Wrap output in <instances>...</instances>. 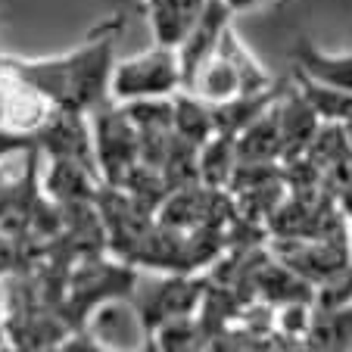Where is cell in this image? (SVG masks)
Masks as SVG:
<instances>
[{"label":"cell","mask_w":352,"mask_h":352,"mask_svg":"<svg viewBox=\"0 0 352 352\" xmlns=\"http://www.w3.org/2000/svg\"><path fill=\"white\" fill-rule=\"evenodd\" d=\"M122 16L103 22L87 41L63 56L50 60H13L3 56L25 81H32L54 107L91 116L109 100V81L116 69V41L122 34Z\"/></svg>","instance_id":"6da1fadb"},{"label":"cell","mask_w":352,"mask_h":352,"mask_svg":"<svg viewBox=\"0 0 352 352\" xmlns=\"http://www.w3.org/2000/svg\"><path fill=\"white\" fill-rule=\"evenodd\" d=\"M178 91H184L178 47L166 44H153L150 50L131 56V60L116 63L113 81H109V97L119 100V103L166 100Z\"/></svg>","instance_id":"7a4b0ae2"},{"label":"cell","mask_w":352,"mask_h":352,"mask_svg":"<svg viewBox=\"0 0 352 352\" xmlns=\"http://www.w3.org/2000/svg\"><path fill=\"white\" fill-rule=\"evenodd\" d=\"M206 3L209 0H144L156 44L178 47L199 19V13L206 10Z\"/></svg>","instance_id":"3957f363"},{"label":"cell","mask_w":352,"mask_h":352,"mask_svg":"<svg viewBox=\"0 0 352 352\" xmlns=\"http://www.w3.org/2000/svg\"><path fill=\"white\" fill-rule=\"evenodd\" d=\"M296 63L306 72L309 81H318L333 91L352 94V50L346 54H324L315 44H309L306 38L296 44Z\"/></svg>","instance_id":"277c9868"},{"label":"cell","mask_w":352,"mask_h":352,"mask_svg":"<svg viewBox=\"0 0 352 352\" xmlns=\"http://www.w3.org/2000/svg\"><path fill=\"white\" fill-rule=\"evenodd\" d=\"M225 3H228V10H231V13H243V10L259 7V3H265V0H225Z\"/></svg>","instance_id":"5b68a950"}]
</instances>
